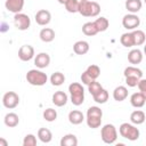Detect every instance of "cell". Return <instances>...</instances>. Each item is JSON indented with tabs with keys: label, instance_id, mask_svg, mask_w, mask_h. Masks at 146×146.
<instances>
[{
	"label": "cell",
	"instance_id": "obj_13",
	"mask_svg": "<svg viewBox=\"0 0 146 146\" xmlns=\"http://www.w3.org/2000/svg\"><path fill=\"white\" fill-rule=\"evenodd\" d=\"M143 51L140 49H131L129 52H128V62L132 65H138L141 63L143 60Z\"/></svg>",
	"mask_w": 146,
	"mask_h": 146
},
{
	"label": "cell",
	"instance_id": "obj_28",
	"mask_svg": "<svg viewBox=\"0 0 146 146\" xmlns=\"http://www.w3.org/2000/svg\"><path fill=\"white\" fill-rule=\"evenodd\" d=\"M94 23H95V25H96V27L98 30V33L99 32H105L108 29V26H110L108 19L106 17H103V16L98 17L96 21H94Z\"/></svg>",
	"mask_w": 146,
	"mask_h": 146
},
{
	"label": "cell",
	"instance_id": "obj_46",
	"mask_svg": "<svg viewBox=\"0 0 146 146\" xmlns=\"http://www.w3.org/2000/svg\"><path fill=\"white\" fill-rule=\"evenodd\" d=\"M144 2H145V3H146V0H144Z\"/></svg>",
	"mask_w": 146,
	"mask_h": 146
},
{
	"label": "cell",
	"instance_id": "obj_6",
	"mask_svg": "<svg viewBox=\"0 0 146 146\" xmlns=\"http://www.w3.org/2000/svg\"><path fill=\"white\" fill-rule=\"evenodd\" d=\"M14 25L19 31H26L31 26V18L29 17V15L23 14V13L15 14V16H14Z\"/></svg>",
	"mask_w": 146,
	"mask_h": 146
},
{
	"label": "cell",
	"instance_id": "obj_23",
	"mask_svg": "<svg viewBox=\"0 0 146 146\" xmlns=\"http://www.w3.org/2000/svg\"><path fill=\"white\" fill-rule=\"evenodd\" d=\"M120 42L123 47L125 48H131L135 46V39H133V34L132 32H125L121 35L120 38Z\"/></svg>",
	"mask_w": 146,
	"mask_h": 146
},
{
	"label": "cell",
	"instance_id": "obj_24",
	"mask_svg": "<svg viewBox=\"0 0 146 146\" xmlns=\"http://www.w3.org/2000/svg\"><path fill=\"white\" fill-rule=\"evenodd\" d=\"M38 138H39L40 141H42L44 144H48L52 139V133L48 128H40L38 130Z\"/></svg>",
	"mask_w": 146,
	"mask_h": 146
},
{
	"label": "cell",
	"instance_id": "obj_21",
	"mask_svg": "<svg viewBox=\"0 0 146 146\" xmlns=\"http://www.w3.org/2000/svg\"><path fill=\"white\" fill-rule=\"evenodd\" d=\"M145 120H146V114L140 110H136L130 114V121H131V123H133L136 125L143 124L145 122Z\"/></svg>",
	"mask_w": 146,
	"mask_h": 146
},
{
	"label": "cell",
	"instance_id": "obj_37",
	"mask_svg": "<svg viewBox=\"0 0 146 146\" xmlns=\"http://www.w3.org/2000/svg\"><path fill=\"white\" fill-rule=\"evenodd\" d=\"M103 89V87H102V84L99 83V82H97L96 80L95 81H92L90 84H88V91L90 92V95L91 96H94L95 94H97L99 90H102Z\"/></svg>",
	"mask_w": 146,
	"mask_h": 146
},
{
	"label": "cell",
	"instance_id": "obj_27",
	"mask_svg": "<svg viewBox=\"0 0 146 146\" xmlns=\"http://www.w3.org/2000/svg\"><path fill=\"white\" fill-rule=\"evenodd\" d=\"M123 75L125 76H137L139 79L143 78V71L140 68H138L137 66H128L124 68L123 71Z\"/></svg>",
	"mask_w": 146,
	"mask_h": 146
},
{
	"label": "cell",
	"instance_id": "obj_18",
	"mask_svg": "<svg viewBox=\"0 0 146 146\" xmlns=\"http://www.w3.org/2000/svg\"><path fill=\"white\" fill-rule=\"evenodd\" d=\"M89 48H90L89 43L84 40H79L73 44V51L76 55H86L89 51Z\"/></svg>",
	"mask_w": 146,
	"mask_h": 146
},
{
	"label": "cell",
	"instance_id": "obj_41",
	"mask_svg": "<svg viewBox=\"0 0 146 146\" xmlns=\"http://www.w3.org/2000/svg\"><path fill=\"white\" fill-rule=\"evenodd\" d=\"M138 89H139V91L145 96V98H146V79H140V81H139V83H138Z\"/></svg>",
	"mask_w": 146,
	"mask_h": 146
},
{
	"label": "cell",
	"instance_id": "obj_26",
	"mask_svg": "<svg viewBox=\"0 0 146 146\" xmlns=\"http://www.w3.org/2000/svg\"><path fill=\"white\" fill-rule=\"evenodd\" d=\"M78 145V138L73 133H67L62 137L60 139V146H76Z\"/></svg>",
	"mask_w": 146,
	"mask_h": 146
},
{
	"label": "cell",
	"instance_id": "obj_32",
	"mask_svg": "<svg viewBox=\"0 0 146 146\" xmlns=\"http://www.w3.org/2000/svg\"><path fill=\"white\" fill-rule=\"evenodd\" d=\"M42 116L43 119L47 121V122H54L56 119H57V112L56 110L49 107V108H46L42 113Z\"/></svg>",
	"mask_w": 146,
	"mask_h": 146
},
{
	"label": "cell",
	"instance_id": "obj_4",
	"mask_svg": "<svg viewBox=\"0 0 146 146\" xmlns=\"http://www.w3.org/2000/svg\"><path fill=\"white\" fill-rule=\"evenodd\" d=\"M26 81L31 84V86H35V87H41L44 86L46 82L48 81V76L44 72H42L41 70H30L26 73Z\"/></svg>",
	"mask_w": 146,
	"mask_h": 146
},
{
	"label": "cell",
	"instance_id": "obj_38",
	"mask_svg": "<svg viewBox=\"0 0 146 146\" xmlns=\"http://www.w3.org/2000/svg\"><path fill=\"white\" fill-rule=\"evenodd\" d=\"M36 145V137L32 133H27L23 139V146H35Z\"/></svg>",
	"mask_w": 146,
	"mask_h": 146
},
{
	"label": "cell",
	"instance_id": "obj_43",
	"mask_svg": "<svg viewBox=\"0 0 146 146\" xmlns=\"http://www.w3.org/2000/svg\"><path fill=\"white\" fill-rule=\"evenodd\" d=\"M6 31H7V24L1 23V32H6Z\"/></svg>",
	"mask_w": 146,
	"mask_h": 146
},
{
	"label": "cell",
	"instance_id": "obj_39",
	"mask_svg": "<svg viewBox=\"0 0 146 146\" xmlns=\"http://www.w3.org/2000/svg\"><path fill=\"white\" fill-rule=\"evenodd\" d=\"M139 81H140V79L137 78V76H125V84L128 87H130V88L137 87Z\"/></svg>",
	"mask_w": 146,
	"mask_h": 146
},
{
	"label": "cell",
	"instance_id": "obj_3",
	"mask_svg": "<svg viewBox=\"0 0 146 146\" xmlns=\"http://www.w3.org/2000/svg\"><path fill=\"white\" fill-rule=\"evenodd\" d=\"M119 132H120L121 137H123V138H125L130 141L137 140L140 136V131L136 127V124L128 123V122H124L119 127Z\"/></svg>",
	"mask_w": 146,
	"mask_h": 146
},
{
	"label": "cell",
	"instance_id": "obj_44",
	"mask_svg": "<svg viewBox=\"0 0 146 146\" xmlns=\"http://www.w3.org/2000/svg\"><path fill=\"white\" fill-rule=\"evenodd\" d=\"M59 3H62V5H65V3H67L70 0H57Z\"/></svg>",
	"mask_w": 146,
	"mask_h": 146
},
{
	"label": "cell",
	"instance_id": "obj_2",
	"mask_svg": "<svg viewBox=\"0 0 146 146\" xmlns=\"http://www.w3.org/2000/svg\"><path fill=\"white\" fill-rule=\"evenodd\" d=\"M68 91H70V99L71 103L75 106H80L84 102V89L81 83L79 82H73L68 86Z\"/></svg>",
	"mask_w": 146,
	"mask_h": 146
},
{
	"label": "cell",
	"instance_id": "obj_35",
	"mask_svg": "<svg viewBox=\"0 0 146 146\" xmlns=\"http://www.w3.org/2000/svg\"><path fill=\"white\" fill-rule=\"evenodd\" d=\"M86 71H87V73H88L94 80H97V78L100 75V68H99V66H97V65H95V64L89 65Z\"/></svg>",
	"mask_w": 146,
	"mask_h": 146
},
{
	"label": "cell",
	"instance_id": "obj_34",
	"mask_svg": "<svg viewBox=\"0 0 146 146\" xmlns=\"http://www.w3.org/2000/svg\"><path fill=\"white\" fill-rule=\"evenodd\" d=\"M65 6V9L68 11V13H79V7H80V0H70L67 3L64 5Z\"/></svg>",
	"mask_w": 146,
	"mask_h": 146
},
{
	"label": "cell",
	"instance_id": "obj_19",
	"mask_svg": "<svg viewBox=\"0 0 146 146\" xmlns=\"http://www.w3.org/2000/svg\"><path fill=\"white\" fill-rule=\"evenodd\" d=\"M128 97V89L124 86H119L113 90V98L116 102H123Z\"/></svg>",
	"mask_w": 146,
	"mask_h": 146
},
{
	"label": "cell",
	"instance_id": "obj_29",
	"mask_svg": "<svg viewBox=\"0 0 146 146\" xmlns=\"http://www.w3.org/2000/svg\"><path fill=\"white\" fill-rule=\"evenodd\" d=\"M65 82V75L62 72H55L50 76V83L55 87H59Z\"/></svg>",
	"mask_w": 146,
	"mask_h": 146
},
{
	"label": "cell",
	"instance_id": "obj_1",
	"mask_svg": "<svg viewBox=\"0 0 146 146\" xmlns=\"http://www.w3.org/2000/svg\"><path fill=\"white\" fill-rule=\"evenodd\" d=\"M100 13V6L96 1L90 0H83L80 1L79 7V14H81L84 17H96Z\"/></svg>",
	"mask_w": 146,
	"mask_h": 146
},
{
	"label": "cell",
	"instance_id": "obj_40",
	"mask_svg": "<svg viewBox=\"0 0 146 146\" xmlns=\"http://www.w3.org/2000/svg\"><path fill=\"white\" fill-rule=\"evenodd\" d=\"M92 81H95V80L87 73V71H84V72L81 74V82H82L83 84H87V86H88V84H90Z\"/></svg>",
	"mask_w": 146,
	"mask_h": 146
},
{
	"label": "cell",
	"instance_id": "obj_30",
	"mask_svg": "<svg viewBox=\"0 0 146 146\" xmlns=\"http://www.w3.org/2000/svg\"><path fill=\"white\" fill-rule=\"evenodd\" d=\"M92 98H94V100H95L97 104H105V103L108 100V91L103 88V89L99 90L97 94H95V95L92 96Z\"/></svg>",
	"mask_w": 146,
	"mask_h": 146
},
{
	"label": "cell",
	"instance_id": "obj_7",
	"mask_svg": "<svg viewBox=\"0 0 146 146\" xmlns=\"http://www.w3.org/2000/svg\"><path fill=\"white\" fill-rule=\"evenodd\" d=\"M122 25L128 31L137 30V27L140 25V18L136 14H127L122 18Z\"/></svg>",
	"mask_w": 146,
	"mask_h": 146
},
{
	"label": "cell",
	"instance_id": "obj_9",
	"mask_svg": "<svg viewBox=\"0 0 146 146\" xmlns=\"http://www.w3.org/2000/svg\"><path fill=\"white\" fill-rule=\"evenodd\" d=\"M34 48L31 44H23L18 49V58L22 62H29L34 57Z\"/></svg>",
	"mask_w": 146,
	"mask_h": 146
},
{
	"label": "cell",
	"instance_id": "obj_12",
	"mask_svg": "<svg viewBox=\"0 0 146 146\" xmlns=\"http://www.w3.org/2000/svg\"><path fill=\"white\" fill-rule=\"evenodd\" d=\"M50 64V56L47 52H39L34 57V65L38 68H46Z\"/></svg>",
	"mask_w": 146,
	"mask_h": 146
},
{
	"label": "cell",
	"instance_id": "obj_15",
	"mask_svg": "<svg viewBox=\"0 0 146 146\" xmlns=\"http://www.w3.org/2000/svg\"><path fill=\"white\" fill-rule=\"evenodd\" d=\"M68 121L71 124L73 125H78V124H81L83 121H84V115L81 111L79 110H73L68 113Z\"/></svg>",
	"mask_w": 146,
	"mask_h": 146
},
{
	"label": "cell",
	"instance_id": "obj_25",
	"mask_svg": "<svg viewBox=\"0 0 146 146\" xmlns=\"http://www.w3.org/2000/svg\"><path fill=\"white\" fill-rule=\"evenodd\" d=\"M82 32L87 36H94L98 33V30H97L94 22H87L82 25Z\"/></svg>",
	"mask_w": 146,
	"mask_h": 146
},
{
	"label": "cell",
	"instance_id": "obj_5",
	"mask_svg": "<svg viewBox=\"0 0 146 146\" xmlns=\"http://www.w3.org/2000/svg\"><path fill=\"white\" fill-rule=\"evenodd\" d=\"M100 137L105 144H108V145L114 144L117 139V130L113 124L107 123V124L103 125V128L100 130Z\"/></svg>",
	"mask_w": 146,
	"mask_h": 146
},
{
	"label": "cell",
	"instance_id": "obj_42",
	"mask_svg": "<svg viewBox=\"0 0 146 146\" xmlns=\"http://www.w3.org/2000/svg\"><path fill=\"white\" fill-rule=\"evenodd\" d=\"M0 146H8L7 140H5L3 138H0Z\"/></svg>",
	"mask_w": 146,
	"mask_h": 146
},
{
	"label": "cell",
	"instance_id": "obj_11",
	"mask_svg": "<svg viewBox=\"0 0 146 146\" xmlns=\"http://www.w3.org/2000/svg\"><path fill=\"white\" fill-rule=\"evenodd\" d=\"M24 3H25L24 0H6L5 7L8 11L13 14H18V13H22L24 8Z\"/></svg>",
	"mask_w": 146,
	"mask_h": 146
},
{
	"label": "cell",
	"instance_id": "obj_47",
	"mask_svg": "<svg viewBox=\"0 0 146 146\" xmlns=\"http://www.w3.org/2000/svg\"><path fill=\"white\" fill-rule=\"evenodd\" d=\"M80 1H83V0H80Z\"/></svg>",
	"mask_w": 146,
	"mask_h": 146
},
{
	"label": "cell",
	"instance_id": "obj_8",
	"mask_svg": "<svg viewBox=\"0 0 146 146\" xmlns=\"http://www.w3.org/2000/svg\"><path fill=\"white\" fill-rule=\"evenodd\" d=\"M18 104H19V96L15 91H7L2 96V105L6 108L13 110V108L17 107Z\"/></svg>",
	"mask_w": 146,
	"mask_h": 146
},
{
	"label": "cell",
	"instance_id": "obj_31",
	"mask_svg": "<svg viewBox=\"0 0 146 146\" xmlns=\"http://www.w3.org/2000/svg\"><path fill=\"white\" fill-rule=\"evenodd\" d=\"M132 34H133V39H135V46H141L145 43V40H146V34L144 31L141 30H133L132 31Z\"/></svg>",
	"mask_w": 146,
	"mask_h": 146
},
{
	"label": "cell",
	"instance_id": "obj_33",
	"mask_svg": "<svg viewBox=\"0 0 146 146\" xmlns=\"http://www.w3.org/2000/svg\"><path fill=\"white\" fill-rule=\"evenodd\" d=\"M87 124L91 129H97L102 125V117L99 116H87Z\"/></svg>",
	"mask_w": 146,
	"mask_h": 146
},
{
	"label": "cell",
	"instance_id": "obj_36",
	"mask_svg": "<svg viewBox=\"0 0 146 146\" xmlns=\"http://www.w3.org/2000/svg\"><path fill=\"white\" fill-rule=\"evenodd\" d=\"M87 116H99V117H103V111L98 106H90L87 110Z\"/></svg>",
	"mask_w": 146,
	"mask_h": 146
},
{
	"label": "cell",
	"instance_id": "obj_17",
	"mask_svg": "<svg viewBox=\"0 0 146 146\" xmlns=\"http://www.w3.org/2000/svg\"><path fill=\"white\" fill-rule=\"evenodd\" d=\"M39 36H40V40H41V41L48 43V42L54 41V39H55V36H56V33H55V31H54L52 29H50V27H43V29L40 31Z\"/></svg>",
	"mask_w": 146,
	"mask_h": 146
},
{
	"label": "cell",
	"instance_id": "obj_10",
	"mask_svg": "<svg viewBox=\"0 0 146 146\" xmlns=\"http://www.w3.org/2000/svg\"><path fill=\"white\" fill-rule=\"evenodd\" d=\"M34 18H35V22H36L38 25H40V26H46V25H48V24L50 23V21H51V14H50V11L47 10V9H40V10L36 11Z\"/></svg>",
	"mask_w": 146,
	"mask_h": 146
},
{
	"label": "cell",
	"instance_id": "obj_14",
	"mask_svg": "<svg viewBox=\"0 0 146 146\" xmlns=\"http://www.w3.org/2000/svg\"><path fill=\"white\" fill-rule=\"evenodd\" d=\"M67 100H68V97L64 91H56L52 95V104H55V106L57 107L65 106Z\"/></svg>",
	"mask_w": 146,
	"mask_h": 146
},
{
	"label": "cell",
	"instance_id": "obj_16",
	"mask_svg": "<svg viewBox=\"0 0 146 146\" xmlns=\"http://www.w3.org/2000/svg\"><path fill=\"white\" fill-rule=\"evenodd\" d=\"M145 103H146V98H145V96H144L140 91L135 92V94H132V95L130 96V104H131L133 107H136V108L143 107V106L145 105Z\"/></svg>",
	"mask_w": 146,
	"mask_h": 146
},
{
	"label": "cell",
	"instance_id": "obj_45",
	"mask_svg": "<svg viewBox=\"0 0 146 146\" xmlns=\"http://www.w3.org/2000/svg\"><path fill=\"white\" fill-rule=\"evenodd\" d=\"M144 54H145V55H146V44H145V46H144Z\"/></svg>",
	"mask_w": 146,
	"mask_h": 146
},
{
	"label": "cell",
	"instance_id": "obj_20",
	"mask_svg": "<svg viewBox=\"0 0 146 146\" xmlns=\"http://www.w3.org/2000/svg\"><path fill=\"white\" fill-rule=\"evenodd\" d=\"M125 9L131 14H137L143 6L141 0H125Z\"/></svg>",
	"mask_w": 146,
	"mask_h": 146
},
{
	"label": "cell",
	"instance_id": "obj_22",
	"mask_svg": "<svg viewBox=\"0 0 146 146\" xmlns=\"http://www.w3.org/2000/svg\"><path fill=\"white\" fill-rule=\"evenodd\" d=\"M3 122H5V124H6L7 127H9V128H15V127H17L18 123H19V117H18V115H17L16 113L10 112V113H7V114L5 115Z\"/></svg>",
	"mask_w": 146,
	"mask_h": 146
}]
</instances>
